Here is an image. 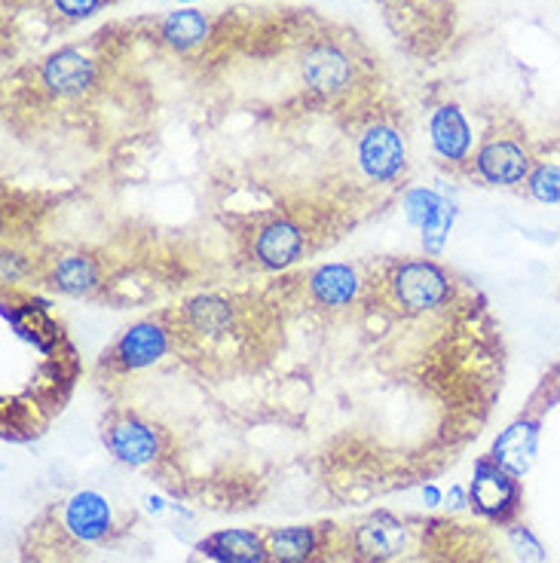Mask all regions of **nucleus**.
<instances>
[{"instance_id": "obj_1", "label": "nucleus", "mask_w": 560, "mask_h": 563, "mask_svg": "<svg viewBox=\"0 0 560 563\" xmlns=\"http://www.w3.org/2000/svg\"><path fill=\"white\" fill-rule=\"evenodd\" d=\"M383 295L402 316H429L453 303V279L435 261H402L383 276Z\"/></svg>"}, {"instance_id": "obj_2", "label": "nucleus", "mask_w": 560, "mask_h": 563, "mask_svg": "<svg viewBox=\"0 0 560 563\" xmlns=\"http://www.w3.org/2000/svg\"><path fill=\"white\" fill-rule=\"evenodd\" d=\"M532 154L518 129H491L475 147L472 169L491 187H520L532 172Z\"/></svg>"}, {"instance_id": "obj_3", "label": "nucleus", "mask_w": 560, "mask_h": 563, "mask_svg": "<svg viewBox=\"0 0 560 563\" xmlns=\"http://www.w3.org/2000/svg\"><path fill=\"white\" fill-rule=\"evenodd\" d=\"M355 166L367 181L395 184L407 166L405 135L386 120H371L355 139Z\"/></svg>"}, {"instance_id": "obj_4", "label": "nucleus", "mask_w": 560, "mask_h": 563, "mask_svg": "<svg viewBox=\"0 0 560 563\" xmlns=\"http://www.w3.org/2000/svg\"><path fill=\"white\" fill-rule=\"evenodd\" d=\"M309 233L292 214H273L254 227L252 233V261L261 269H288L307 252Z\"/></svg>"}, {"instance_id": "obj_5", "label": "nucleus", "mask_w": 560, "mask_h": 563, "mask_svg": "<svg viewBox=\"0 0 560 563\" xmlns=\"http://www.w3.org/2000/svg\"><path fill=\"white\" fill-rule=\"evenodd\" d=\"M172 340H175V328L166 324L163 319H144L129 328L123 338L113 343L111 365L117 371H144V367L156 365L163 355L172 350Z\"/></svg>"}, {"instance_id": "obj_6", "label": "nucleus", "mask_w": 560, "mask_h": 563, "mask_svg": "<svg viewBox=\"0 0 560 563\" xmlns=\"http://www.w3.org/2000/svg\"><path fill=\"white\" fill-rule=\"evenodd\" d=\"M518 478L512 472H505L491 456L475 465V478L469 487V503L475 511H481L491 521H508L518 508Z\"/></svg>"}, {"instance_id": "obj_7", "label": "nucleus", "mask_w": 560, "mask_h": 563, "mask_svg": "<svg viewBox=\"0 0 560 563\" xmlns=\"http://www.w3.org/2000/svg\"><path fill=\"white\" fill-rule=\"evenodd\" d=\"M300 74H304V84L312 92H319V96H340L355 80V65H352L350 53L343 46H337L331 41H319L304 53Z\"/></svg>"}, {"instance_id": "obj_8", "label": "nucleus", "mask_w": 560, "mask_h": 563, "mask_svg": "<svg viewBox=\"0 0 560 563\" xmlns=\"http://www.w3.org/2000/svg\"><path fill=\"white\" fill-rule=\"evenodd\" d=\"M429 139H432L435 156L450 169H462L475 159V135L457 104L435 108L429 120Z\"/></svg>"}, {"instance_id": "obj_9", "label": "nucleus", "mask_w": 560, "mask_h": 563, "mask_svg": "<svg viewBox=\"0 0 560 563\" xmlns=\"http://www.w3.org/2000/svg\"><path fill=\"white\" fill-rule=\"evenodd\" d=\"M105 444L113 453V460L132 465V468H144L160 460V432L139 417L113 420L105 432Z\"/></svg>"}, {"instance_id": "obj_10", "label": "nucleus", "mask_w": 560, "mask_h": 563, "mask_svg": "<svg viewBox=\"0 0 560 563\" xmlns=\"http://www.w3.org/2000/svg\"><path fill=\"white\" fill-rule=\"evenodd\" d=\"M41 80L50 96L56 99H77L96 84V62L84 49H62L43 62Z\"/></svg>"}, {"instance_id": "obj_11", "label": "nucleus", "mask_w": 560, "mask_h": 563, "mask_svg": "<svg viewBox=\"0 0 560 563\" xmlns=\"http://www.w3.org/2000/svg\"><path fill=\"white\" fill-rule=\"evenodd\" d=\"M62 527L77 542H99L111 533L113 511L101 493L80 490L62 508Z\"/></svg>"}, {"instance_id": "obj_12", "label": "nucleus", "mask_w": 560, "mask_h": 563, "mask_svg": "<svg viewBox=\"0 0 560 563\" xmlns=\"http://www.w3.org/2000/svg\"><path fill=\"white\" fill-rule=\"evenodd\" d=\"M307 295L322 310H347L362 295V276L350 264H322L307 276Z\"/></svg>"}, {"instance_id": "obj_13", "label": "nucleus", "mask_w": 560, "mask_h": 563, "mask_svg": "<svg viewBox=\"0 0 560 563\" xmlns=\"http://www.w3.org/2000/svg\"><path fill=\"white\" fill-rule=\"evenodd\" d=\"M352 542H355V551H359L367 563H386L395 561V558L407 549L410 530H407L398 518L380 511V515L367 518V521L355 530Z\"/></svg>"}, {"instance_id": "obj_14", "label": "nucleus", "mask_w": 560, "mask_h": 563, "mask_svg": "<svg viewBox=\"0 0 560 563\" xmlns=\"http://www.w3.org/2000/svg\"><path fill=\"white\" fill-rule=\"evenodd\" d=\"M539 453V420L532 417H518L515 422H508L499 438L493 441L491 460L503 465L505 472H512L515 478L527 475L536 463Z\"/></svg>"}, {"instance_id": "obj_15", "label": "nucleus", "mask_w": 560, "mask_h": 563, "mask_svg": "<svg viewBox=\"0 0 560 563\" xmlns=\"http://www.w3.org/2000/svg\"><path fill=\"white\" fill-rule=\"evenodd\" d=\"M50 285L70 297H89L105 285V269L92 254H65L50 267Z\"/></svg>"}, {"instance_id": "obj_16", "label": "nucleus", "mask_w": 560, "mask_h": 563, "mask_svg": "<svg viewBox=\"0 0 560 563\" xmlns=\"http://www.w3.org/2000/svg\"><path fill=\"white\" fill-rule=\"evenodd\" d=\"M182 324L194 338H224L237 324V307L224 297H197L184 307Z\"/></svg>"}, {"instance_id": "obj_17", "label": "nucleus", "mask_w": 560, "mask_h": 563, "mask_svg": "<svg viewBox=\"0 0 560 563\" xmlns=\"http://www.w3.org/2000/svg\"><path fill=\"white\" fill-rule=\"evenodd\" d=\"M202 554H209L215 563H264L266 549L261 536L252 530H221V533L209 536L202 545Z\"/></svg>"}, {"instance_id": "obj_18", "label": "nucleus", "mask_w": 560, "mask_h": 563, "mask_svg": "<svg viewBox=\"0 0 560 563\" xmlns=\"http://www.w3.org/2000/svg\"><path fill=\"white\" fill-rule=\"evenodd\" d=\"M270 563H307L316 554V533L309 527H285L264 539Z\"/></svg>"}, {"instance_id": "obj_19", "label": "nucleus", "mask_w": 560, "mask_h": 563, "mask_svg": "<svg viewBox=\"0 0 560 563\" xmlns=\"http://www.w3.org/2000/svg\"><path fill=\"white\" fill-rule=\"evenodd\" d=\"M160 31H163V41H166L168 46L187 53V49H194L199 43H206L211 25L209 19L199 13V10H178V13H168L166 19H163Z\"/></svg>"}, {"instance_id": "obj_20", "label": "nucleus", "mask_w": 560, "mask_h": 563, "mask_svg": "<svg viewBox=\"0 0 560 563\" xmlns=\"http://www.w3.org/2000/svg\"><path fill=\"white\" fill-rule=\"evenodd\" d=\"M527 194L542 206H560V163L554 159H542L536 163L527 178Z\"/></svg>"}, {"instance_id": "obj_21", "label": "nucleus", "mask_w": 560, "mask_h": 563, "mask_svg": "<svg viewBox=\"0 0 560 563\" xmlns=\"http://www.w3.org/2000/svg\"><path fill=\"white\" fill-rule=\"evenodd\" d=\"M448 199L441 197V194H435L432 187H410L402 199V209H405V218L414 227H426L432 221L435 214L441 211Z\"/></svg>"}, {"instance_id": "obj_22", "label": "nucleus", "mask_w": 560, "mask_h": 563, "mask_svg": "<svg viewBox=\"0 0 560 563\" xmlns=\"http://www.w3.org/2000/svg\"><path fill=\"white\" fill-rule=\"evenodd\" d=\"M453 221H457V202H453V199H448V202L441 206V211L435 214L432 221H429V224L420 230L422 249L432 254V257H438V254L444 252L450 230H453Z\"/></svg>"}, {"instance_id": "obj_23", "label": "nucleus", "mask_w": 560, "mask_h": 563, "mask_svg": "<svg viewBox=\"0 0 560 563\" xmlns=\"http://www.w3.org/2000/svg\"><path fill=\"white\" fill-rule=\"evenodd\" d=\"M508 542H512V549L518 551L524 561H532V563L546 561V549H542V542H539L527 527H512V530H508Z\"/></svg>"}, {"instance_id": "obj_24", "label": "nucleus", "mask_w": 560, "mask_h": 563, "mask_svg": "<svg viewBox=\"0 0 560 563\" xmlns=\"http://www.w3.org/2000/svg\"><path fill=\"white\" fill-rule=\"evenodd\" d=\"M105 3L108 0H53V7L68 19H86V15L99 13Z\"/></svg>"}, {"instance_id": "obj_25", "label": "nucleus", "mask_w": 560, "mask_h": 563, "mask_svg": "<svg viewBox=\"0 0 560 563\" xmlns=\"http://www.w3.org/2000/svg\"><path fill=\"white\" fill-rule=\"evenodd\" d=\"M422 499H426V506H438L441 503V490L429 484V487H422Z\"/></svg>"}, {"instance_id": "obj_26", "label": "nucleus", "mask_w": 560, "mask_h": 563, "mask_svg": "<svg viewBox=\"0 0 560 563\" xmlns=\"http://www.w3.org/2000/svg\"><path fill=\"white\" fill-rule=\"evenodd\" d=\"M147 508H151V511H166V503L156 499V496H147Z\"/></svg>"}]
</instances>
